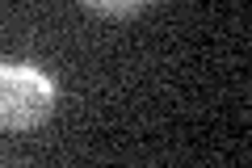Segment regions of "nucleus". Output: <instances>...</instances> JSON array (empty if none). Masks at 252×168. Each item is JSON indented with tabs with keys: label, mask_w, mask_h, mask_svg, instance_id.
I'll list each match as a JSON object with an SVG mask.
<instances>
[{
	"label": "nucleus",
	"mask_w": 252,
	"mask_h": 168,
	"mask_svg": "<svg viewBox=\"0 0 252 168\" xmlns=\"http://www.w3.org/2000/svg\"><path fill=\"white\" fill-rule=\"evenodd\" d=\"M55 80L38 63L4 59L0 63V131H34L55 109Z\"/></svg>",
	"instance_id": "f257e3e1"
},
{
	"label": "nucleus",
	"mask_w": 252,
	"mask_h": 168,
	"mask_svg": "<svg viewBox=\"0 0 252 168\" xmlns=\"http://www.w3.org/2000/svg\"><path fill=\"white\" fill-rule=\"evenodd\" d=\"M89 13H101V17H135L139 9H147L152 0H80Z\"/></svg>",
	"instance_id": "f03ea898"
}]
</instances>
